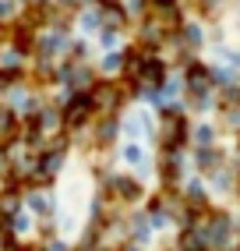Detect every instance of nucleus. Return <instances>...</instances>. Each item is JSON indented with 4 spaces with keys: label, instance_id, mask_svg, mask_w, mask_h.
<instances>
[{
    "label": "nucleus",
    "instance_id": "obj_10",
    "mask_svg": "<svg viewBox=\"0 0 240 251\" xmlns=\"http://www.w3.org/2000/svg\"><path fill=\"white\" fill-rule=\"evenodd\" d=\"M148 223H145V216H131V220H127V233H131V237H134V244H145L148 241Z\"/></svg>",
    "mask_w": 240,
    "mask_h": 251
},
{
    "label": "nucleus",
    "instance_id": "obj_14",
    "mask_svg": "<svg viewBox=\"0 0 240 251\" xmlns=\"http://www.w3.org/2000/svg\"><path fill=\"white\" fill-rule=\"evenodd\" d=\"M117 4L127 11V18H138V14L148 11V0H117Z\"/></svg>",
    "mask_w": 240,
    "mask_h": 251
},
{
    "label": "nucleus",
    "instance_id": "obj_13",
    "mask_svg": "<svg viewBox=\"0 0 240 251\" xmlns=\"http://www.w3.org/2000/svg\"><path fill=\"white\" fill-rule=\"evenodd\" d=\"M96 36H99V46H102V50H117V39H120V28H106V25H102V28L96 32Z\"/></svg>",
    "mask_w": 240,
    "mask_h": 251
},
{
    "label": "nucleus",
    "instance_id": "obj_4",
    "mask_svg": "<svg viewBox=\"0 0 240 251\" xmlns=\"http://www.w3.org/2000/svg\"><path fill=\"white\" fill-rule=\"evenodd\" d=\"M120 135V113H110V117H96L89 124V138H92V149H110Z\"/></svg>",
    "mask_w": 240,
    "mask_h": 251
},
{
    "label": "nucleus",
    "instance_id": "obj_16",
    "mask_svg": "<svg viewBox=\"0 0 240 251\" xmlns=\"http://www.w3.org/2000/svg\"><path fill=\"white\" fill-rule=\"evenodd\" d=\"M194 138H198V145H209V142H212V127H198Z\"/></svg>",
    "mask_w": 240,
    "mask_h": 251
},
{
    "label": "nucleus",
    "instance_id": "obj_6",
    "mask_svg": "<svg viewBox=\"0 0 240 251\" xmlns=\"http://www.w3.org/2000/svg\"><path fill=\"white\" fill-rule=\"evenodd\" d=\"M74 22H78L81 32H99L102 28V11L96 4H85L81 11H74Z\"/></svg>",
    "mask_w": 240,
    "mask_h": 251
},
{
    "label": "nucleus",
    "instance_id": "obj_12",
    "mask_svg": "<svg viewBox=\"0 0 240 251\" xmlns=\"http://www.w3.org/2000/svg\"><path fill=\"white\" fill-rule=\"evenodd\" d=\"M18 11H22V4H18V0H0V25H11L14 18H18Z\"/></svg>",
    "mask_w": 240,
    "mask_h": 251
},
{
    "label": "nucleus",
    "instance_id": "obj_8",
    "mask_svg": "<svg viewBox=\"0 0 240 251\" xmlns=\"http://www.w3.org/2000/svg\"><path fill=\"white\" fill-rule=\"evenodd\" d=\"M89 53H92V50H89V39H85V36H67V46H64V57L67 60H89Z\"/></svg>",
    "mask_w": 240,
    "mask_h": 251
},
{
    "label": "nucleus",
    "instance_id": "obj_11",
    "mask_svg": "<svg viewBox=\"0 0 240 251\" xmlns=\"http://www.w3.org/2000/svg\"><path fill=\"white\" fill-rule=\"evenodd\" d=\"M120 159H124L127 166H138V163H145V152H142L138 142H127L124 149H120Z\"/></svg>",
    "mask_w": 240,
    "mask_h": 251
},
{
    "label": "nucleus",
    "instance_id": "obj_1",
    "mask_svg": "<svg viewBox=\"0 0 240 251\" xmlns=\"http://www.w3.org/2000/svg\"><path fill=\"white\" fill-rule=\"evenodd\" d=\"M89 99L96 106V117H110V113H120L127 103V85L117 78H96V85L89 89Z\"/></svg>",
    "mask_w": 240,
    "mask_h": 251
},
{
    "label": "nucleus",
    "instance_id": "obj_7",
    "mask_svg": "<svg viewBox=\"0 0 240 251\" xmlns=\"http://www.w3.org/2000/svg\"><path fill=\"white\" fill-rule=\"evenodd\" d=\"M18 127H22V117L14 113L7 103H0V142H7L18 135Z\"/></svg>",
    "mask_w": 240,
    "mask_h": 251
},
{
    "label": "nucleus",
    "instance_id": "obj_15",
    "mask_svg": "<svg viewBox=\"0 0 240 251\" xmlns=\"http://www.w3.org/2000/svg\"><path fill=\"white\" fill-rule=\"evenodd\" d=\"M198 166H201V170H212V166H219V156L212 152V149H201V152H198Z\"/></svg>",
    "mask_w": 240,
    "mask_h": 251
},
{
    "label": "nucleus",
    "instance_id": "obj_3",
    "mask_svg": "<svg viewBox=\"0 0 240 251\" xmlns=\"http://www.w3.org/2000/svg\"><path fill=\"white\" fill-rule=\"evenodd\" d=\"M22 205H25V212L39 216V220H57V202H53V195L46 188H25L22 191Z\"/></svg>",
    "mask_w": 240,
    "mask_h": 251
},
{
    "label": "nucleus",
    "instance_id": "obj_2",
    "mask_svg": "<svg viewBox=\"0 0 240 251\" xmlns=\"http://www.w3.org/2000/svg\"><path fill=\"white\" fill-rule=\"evenodd\" d=\"M60 121H64L67 135H78V131L89 127L96 121V106H92L89 92H67L64 103H60Z\"/></svg>",
    "mask_w": 240,
    "mask_h": 251
},
{
    "label": "nucleus",
    "instance_id": "obj_9",
    "mask_svg": "<svg viewBox=\"0 0 240 251\" xmlns=\"http://www.w3.org/2000/svg\"><path fill=\"white\" fill-rule=\"evenodd\" d=\"M120 64H124V57H120V50H102V60H99V75H102V78H113V75H120Z\"/></svg>",
    "mask_w": 240,
    "mask_h": 251
},
{
    "label": "nucleus",
    "instance_id": "obj_5",
    "mask_svg": "<svg viewBox=\"0 0 240 251\" xmlns=\"http://www.w3.org/2000/svg\"><path fill=\"white\" fill-rule=\"evenodd\" d=\"M4 36H7V46L11 50H18L22 57H32V50H36V28H28L22 22H11Z\"/></svg>",
    "mask_w": 240,
    "mask_h": 251
}]
</instances>
